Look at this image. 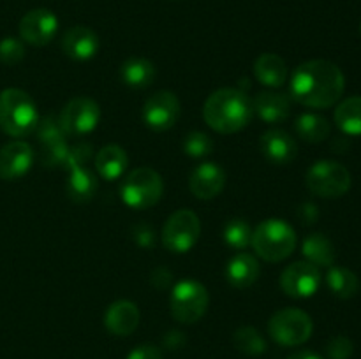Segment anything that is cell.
<instances>
[{
    "mask_svg": "<svg viewBox=\"0 0 361 359\" xmlns=\"http://www.w3.org/2000/svg\"><path fill=\"white\" fill-rule=\"evenodd\" d=\"M345 90L344 73L330 60H309L298 65L289 81L293 101L305 108L326 109L341 101Z\"/></svg>",
    "mask_w": 361,
    "mask_h": 359,
    "instance_id": "obj_1",
    "label": "cell"
},
{
    "mask_svg": "<svg viewBox=\"0 0 361 359\" xmlns=\"http://www.w3.org/2000/svg\"><path fill=\"white\" fill-rule=\"evenodd\" d=\"M254 116L252 101L238 88H221L207 99L203 118L219 134H235L245 129Z\"/></svg>",
    "mask_w": 361,
    "mask_h": 359,
    "instance_id": "obj_2",
    "label": "cell"
},
{
    "mask_svg": "<svg viewBox=\"0 0 361 359\" xmlns=\"http://www.w3.org/2000/svg\"><path fill=\"white\" fill-rule=\"evenodd\" d=\"M39 111L34 99L20 88L0 92V129L11 137H25L35 130Z\"/></svg>",
    "mask_w": 361,
    "mask_h": 359,
    "instance_id": "obj_3",
    "label": "cell"
},
{
    "mask_svg": "<svg viewBox=\"0 0 361 359\" xmlns=\"http://www.w3.org/2000/svg\"><path fill=\"white\" fill-rule=\"evenodd\" d=\"M250 245L263 260L279 263L295 252L296 232L282 218H268L254 229Z\"/></svg>",
    "mask_w": 361,
    "mask_h": 359,
    "instance_id": "obj_4",
    "label": "cell"
},
{
    "mask_svg": "<svg viewBox=\"0 0 361 359\" xmlns=\"http://www.w3.org/2000/svg\"><path fill=\"white\" fill-rule=\"evenodd\" d=\"M164 182L152 168L133 169L120 187L122 201L130 210H148L161 201Z\"/></svg>",
    "mask_w": 361,
    "mask_h": 359,
    "instance_id": "obj_5",
    "label": "cell"
},
{
    "mask_svg": "<svg viewBox=\"0 0 361 359\" xmlns=\"http://www.w3.org/2000/svg\"><path fill=\"white\" fill-rule=\"evenodd\" d=\"M210 296L201 282L187 278L173 287L169 310L180 324H194L207 313Z\"/></svg>",
    "mask_w": 361,
    "mask_h": 359,
    "instance_id": "obj_6",
    "label": "cell"
},
{
    "mask_svg": "<svg viewBox=\"0 0 361 359\" xmlns=\"http://www.w3.org/2000/svg\"><path fill=\"white\" fill-rule=\"evenodd\" d=\"M314 324L307 312L300 308L279 310L268 320L271 340L282 347H298L312 336Z\"/></svg>",
    "mask_w": 361,
    "mask_h": 359,
    "instance_id": "obj_7",
    "label": "cell"
},
{
    "mask_svg": "<svg viewBox=\"0 0 361 359\" xmlns=\"http://www.w3.org/2000/svg\"><path fill=\"white\" fill-rule=\"evenodd\" d=\"M307 187L317 197L335 199L351 189V172L345 165L335 160H319L310 165L305 176Z\"/></svg>",
    "mask_w": 361,
    "mask_h": 359,
    "instance_id": "obj_8",
    "label": "cell"
},
{
    "mask_svg": "<svg viewBox=\"0 0 361 359\" xmlns=\"http://www.w3.org/2000/svg\"><path fill=\"white\" fill-rule=\"evenodd\" d=\"M201 234L200 217L192 210H178L166 220L162 243L173 253H185L197 243Z\"/></svg>",
    "mask_w": 361,
    "mask_h": 359,
    "instance_id": "obj_9",
    "label": "cell"
},
{
    "mask_svg": "<svg viewBox=\"0 0 361 359\" xmlns=\"http://www.w3.org/2000/svg\"><path fill=\"white\" fill-rule=\"evenodd\" d=\"M101 109L95 101L88 97H74L63 106L59 123L66 136H85L97 127Z\"/></svg>",
    "mask_w": 361,
    "mask_h": 359,
    "instance_id": "obj_10",
    "label": "cell"
},
{
    "mask_svg": "<svg viewBox=\"0 0 361 359\" xmlns=\"http://www.w3.org/2000/svg\"><path fill=\"white\" fill-rule=\"evenodd\" d=\"M180 111H182V106H180L178 97L173 92L161 90L147 99L141 115L148 129L162 132L175 127L180 118Z\"/></svg>",
    "mask_w": 361,
    "mask_h": 359,
    "instance_id": "obj_11",
    "label": "cell"
},
{
    "mask_svg": "<svg viewBox=\"0 0 361 359\" xmlns=\"http://www.w3.org/2000/svg\"><path fill=\"white\" fill-rule=\"evenodd\" d=\"M321 285V271L309 260L293 263L282 271L281 287L289 298H310Z\"/></svg>",
    "mask_w": 361,
    "mask_h": 359,
    "instance_id": "obj_12",
    "label": "cell"
},
{
    "mask_svg": "<svg viewBox=\"0 0 361 359\" xmlns=\"http://www.w3.org/2000/svg\"><path fill=\"white\" fill-rule=\"evenodd\" d=\"M59 30V20L49 9H32L21 18L20 39L32 46H46Z\"/></svg>",
    "mask_w": 361,
    "mask_h": 359,
    "instance_id": "obj_13",
    "label": "cell"
},
{
    "mask_svg": "<svg viewBox=\"0 0 361 359\" xmlns=\"http://www.w3.org/2000/svg\"><path fill=\"white\" fill-rule=\"evenodd\" d=\"M35 160L32 146L25 141H11L0 148V178L14 182L27 175Z\"/></svg>",
    "mask_w": 361,
    "mask_h": 359,
    "instance_id": "obj_14",
    "label": "cell"
},
{
    "mask_svg": "<svg viewBox=\"0 0 361 359\" xmlns=\"http://www.w3.org/2000/svg\"><path fill=\"white\" fill-rule=\"evenodd\" d=\"M226 171L215 162H203L192 169L189 178V189L197 199H214L224 190Z\"/></svg>",
    "mask_w": 361,
    "mask_h": 359,
    "instance_id": "obj_15",
    "label": "cell"
},
{
    "mask_svg": "<svg viewBox=\"0 0 361 359\" xmlns=\"http://www.w3.org/2000/svg\"><path fill=\"white\" fill-rule=\"evenodd\" d=\"M259 146L268 162L275 165H286L293 162L298 153V144L291 134L282 129H270L261 136Z\"/></svg>",
    "mask_w": 361,
    "mask_h": 359,
    "instance_id": "obj_16",
    "label": "cell"
},
{
    "mask_svg": "<svg viewBox=\"0 0 361 359\" xmlns=\"http://www.w3.org/2000/svg\"><path fill=\"white\" fill-rule=\"evenodd\" d=\"M104 326L115 336H129L140 326V308L133 301L118 299L106 310Z\"/></svg>",
    "mask_w": 361,
    "mask_h": 359,
    "instance_id": "obj_17",
    "label": "cell"
},
{
    "mask_svg": "<svg viewBox=\"0 0 361 359\" xmlns=\"http://www.w3.org/2000/svg\"><path fill=\"white\" fill-rule=\"evenodd\" d=\"M99 49V37L92 28L76 25L62 37V51L73 60H90Z\"/></svg>",
    "mask_w": 361,
    "mask_h": 359,
    "instance_id": "obj_18",
    "label": "cell"
},
{
    "mask_svg": "<svg viewBox=\"0 0 361 359\" xmlns=\"http://www.w3.org/2000/svg\"><path fill=\"white\" fill-rule=\"evenodd\" d=\"M252 109L263 122L282 123L291 115V101L286 94L279 92H259L252 101Z\"/></svg>",
    "mask_w": 361,
    "mask_h": 359,
    "instance_id": "obj_19",
    "label": "cell"
},
{
    "mask_svg": "<svg viewBox=\"0 0 361 359\" xmlns=\"http://www.w3.org/2000/svg\"><path fill=\"white\" fill-rule=\"evenodd\" d=\"M261 266L254 256L240 252L229 259L226 266V280L235 289H247L254 285L259 278Z\"/></svg>",
    "mask_w": 361,
    "mask_h": 359,
    "instance_id": "obj_20",
    "label": "cell"
},
{
    "mask_svg": "<svg viewBox=\"0 0 361 359\" xmlns=\"http://www.w3.org/2000/svg\"><path fill=\"white\" fill-rule=\"evenodd\" d=\"M69 178L66 183V192L71 201L81 204L88 203L97 192V178L87 165H74L67 169Z\"/></svg>",
    "mask_w": 361,
    "mask_h": 359,
    "instance_id": "obj_21",
    "label": "cell"
},
{
    "mask_svg": "<svg viewBox=\"0 0 361 359\" xmlns=\"http://www.w3.org/2000/svg\"><path fill=\"white\" fill-rule=\"evenodd\" d=\"M254 76L264 87L279 88L288 80V65L282 56L275 53H263L254 62Z\"/></svg>",
    "mask_w": 361,
    "mask_h": 359,
    "instance_id": "obj_22",
    "label": "cell"
},
{
    "mask_svg": "<svg viewBox=\"0 0 361 359\" xmlns=\"http://www.w3.org/2000/svg\"><path fill=\"white\" fill-rule=\"evenodd\" d=\"M127 165H129V158H127L126 150L118 144H106L95 155V169H97L99 176L108 182L118 180Z\"/></svg>",
    "mask_w": 361,
    "mask_h": 359,
    "instance_id": "obj_23",
    "label": "cell"
},
{
    "mask_svg": "<svg viewBox=\"0 0 361 359\" xmlns=\"http://www.w3.org/2000/svg\"><path fill=\"white\" fill-rule=\"evenodd\" d=\"M120 77L127 87L147 88L155 80V65L141 56H130L120 67Z\"/></svg>",
    "mask_w": 361,
    "mask_h": 359,
    "instance_id": "obj_24",
    "label": "cell"
},
{
    "mask_svg": "<svg viewBox=\"0 0 361 359\" xmlns=\"http://www.w3.org/2000/svg\"><path fill=\"white\" fill-rule=\"evenodd\" d=\"M302 253L307 257L309 263H312L314 266H334L335 263V246L330 239L326 238L321 232H312V234L307 236L302 243Z\"/></svg>",
    "mask_w": 361,
    "mask_h": 359,
    "instance_id": "obj_25",
    "label": "cell"
},
{
    "mask_svg": "<svg viewBox=\"0 0 361 359\" xmlns=\"http://www.w3.org/2000/svg\"><path fill=\"white\" fill-rule=\"evenodd\" d=\"M335 123L348 136H361V95L344 99L337 106Z\"/></svg>",
    "mask_w": 361,
    "mask_h": 359,
    "instance_id": "obj_26",
    "label": "cell"
},
{
    "mask_svg": "<svg viewBox=\"0 0 361 359\" xmlns=\"http://www.w3.org/2000/svg\"><path fill=\"white\" fill-rule=\"evenodd\" d=\"M296 134L307 143H321L331 132V125L324 116L316 113H303L295 122Z\"/></svg>",
    "mask_w": 361,
    "mask_h": 359,
    "instance_id": "obj_27",
    "label": "cell"
},
{
    "mask_svg": "<svg viewBox=\"0 0 361 359\" xmlns=\"http://www.w3.org/2000/svg\"><path fill=\"white\" fill-rule=\"evenodd\" d=\"M328 289L341 299H351L360 292V280L356 273L342 266H330L326 275Z\"/></svg>",
    "mask_w": 361,
    "mask_h": 359,
    "instance_id": "obj_28",
    "label": "cell"
},
{
    "mask_svg": "<svg viewBox=\"0 0 361 359\" xmlns=\"http://www.w3.org/2000/svg\"><path fill=\"white\" fill-rule=\"evenodd\" d=\"M233 340H235V347L245 355L256 358L267 352V340L254 326H242L236 329Z\"/></svg>",
    "mask_w": 361,
    "mask_h": 359,
    "instance_id": "obj_29",
    "label": "cell"
},
{
    "mask_svg": "<svg viewBox=\"0 0 361 359\" xmlns=\"http://www.w3.org/2000/svg\"><path fill=\"white\" fill-rule=\"evenodd\" d=\"M252 232L254 229L250 227L249 222L243 220V218H233L228 224L224 225V241L228 243V246L235 250H243L252 243Z\"/></svg>",
    "mask_w": 361,
    "mask_h": 359,
    "instance_id": "obj_30",
    "label": "cell"
},
{
    "mask_svg": "<svg viewBox=\"0 0 361 359\" xmlns=\"http://www.w3.org/2000/svg\"><path fill=\"white\" fill-rule=\"evenodd\" d=\"M183 151L192 158L207 157L214 151V141L208 134L194 130V132L187 134L185 139H183Z\"/></svg>",
    "mask_w": 361,
    "mask_h": 359,
    "instance_id": "obj_31",
    "label": "cell"
},
{
    "mask_svg": "<svg viewBox=\"0 0 361 359\" xmlns=\"http://www.w3.org/2000/svg\"><path fill=\"white\" fill-rule=\"evenodd\" d=\"M34 132L37 134V139L41 141L42 146H48V144H53V143H60V141H66L67 137L66 132L62 130V127H60L59 120L51 115L39 120Z\"/></svg>",
    "mask_w": 361,
    "mask_h": 359,
    "instance_id": "obj_32",
    "label": "cell"
},
{
    "mask_svg": "<svg viewBox=\"0 0 361 359\" xmlns=\"http://www.w3.org/2000/svg\"><path fill=\"white\" fill-rule=\"evenodd\" d=\"M25 58V42L18 37H4L0 41V62L16 65Z\"/></svg>",
    "mask_w": 361,
    "mask_h": 359,
    "instance_id": "obj_33",
    "label": "cell"
},
{
    "mask_svg": "<svg viewBox=\"0 0 361 359\" xmlns=\"http://www.w3.org/2000/svg\"><path fill=\"white\" fill-rule=\"evenodd\" d=\"M355 352V345H353L351 338L338 334L334 336L326 345V354L330 359H349Z\"/></svg>",
    "mask_w": 361,
    "mask_h": 359,
    "instance_id": "obj_34",
    "label": "cell"
},
{
    "mask_svg": "<svg viewBox=\"0 0 361 359\" xmlns=\"http://www.w3.org/2000/svg\"><path fill=\"white\" fill-rule=\"evenodd\" d=\"M127 359H162V352L155 345H140L127 355Z\"/></svg>",
    "mask_w": 361,
    "mask_h": 359,
    "instance_id": "obj_35",
    "label": "cell"
},
{
    "mask_svg": "<svg viewBox=\"0 0 361 359\" xmlns=\"http://www.w3.org/2000/svg\"><path fill=\"white\" fill-rule=\"evenodd\" d=\"M134 236H136L137 245L141 246H154L155 243V232L150 225L141 224L137 227H134Z\"/></svg>",
    "mask_w": 361,
    "mask_h": 359,
    "instance_id": "obj_36",
    "label": "cell"
},
{
    "mask_svg": "<svg viewBox=\"0 0 361 359\" xmlns=\"http://www.w3.org/2000/svg\"><path fill=\"white\" fill-rule=\"evenodd\" d=\"M298 217L305 225H312V224H316L317 218H319V210H317L316 204L305 203L300 206Z\"/></svg>",
    "mask_w": 361,
    "mask_h": 359,
    "instance_id": "obj_37",
    "label": "cell"
},
{
    "mask_svg": "<svg viewBox=\"0 0 361 359\" xmlns=\"http://www.w3.org/2000/svg\"><path fill=\"white\" fill-rule=\"evenodd\" d=\"M171 271L166 270V267H157V270H154V273H152V284H154V287H157L159 291H162V289H166L171 284Z\"/></svg>",
    "mask_w": 361,
    "mask_h": 359,
    "instance_id": "obj_38",
    "label": "cell"
},
{
    "mask_svg": "<svg viewBox=\"0 0 361 359\" xmlns=\"http://www.w3.org/2000/svg\"><path fill=\"white\" fill-rule=\"evenodd\" d=\"M183 341H185V338H183V333H178V331H171V333H169L168 336L164 338V344L168 345L169 348L182 347Z\"/></svg>",
    "mask_w": 361,
    "mask_h": 359,
    "instance_id": "obj_39",
    "label": "cell"
},
{
    "mask_svg": "<svg viewBox=\"0 0 361 359\" xmlns=\"http://www.w3.org/2000/svg\"><path fill=\"white\" fill-rule=\"evenodd\" d=\"M288 359H324V358H321V355L314 351H296L293 352Z\"/></svg>",
    "mask_w": 361,
    "mask_h": 359,
    "instance_id": "obj_40",
    "label": "cell"
},
{
    "mask_svg": "<svg viewBox=\"0 0 361 359\" xmlns=\"http://www.w3.org/2000/svg\"><path fill=\"white\" fill-rule=\"evenodd\" d=\"M360 30H361V25H360Z\"/></svg>",
    "mask_w": 361,
    "mask_h": 359,
    "instance_id": "obj_41",
    "label": "cell"
}]
</instances>
